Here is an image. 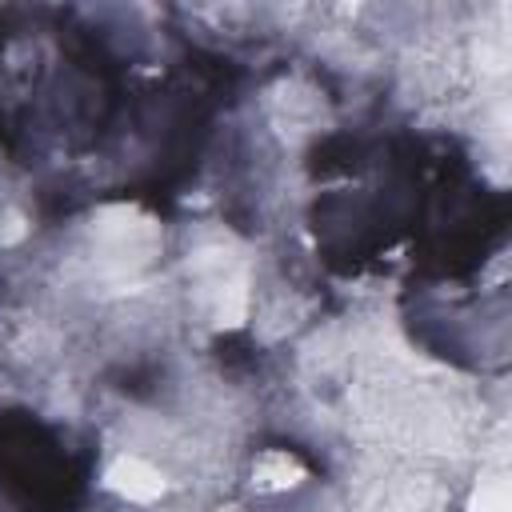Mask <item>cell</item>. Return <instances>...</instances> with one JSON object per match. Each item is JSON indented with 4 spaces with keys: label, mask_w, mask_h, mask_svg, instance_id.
Instances as JSON below:
<instances>
[{
    "label": "cell",
    "mask_w": 512,
    "mask_h": 512,
    "mask_svg": "<svg viewBox=\"0 0 512 512\" xmlns=\"http://www.w3.org/2000/svg\"><path fill=\"white\" fill-rule=\"evenodd\" d=\"M476 512H508V488L504 484H484L476 492Z\"/></svg>",
    "instance_id": "3"
},
{
    "label": "cell",
    "mask_w": 512,
    "mask_h": 512,
    "mask_svg": "<svg viewBox=\"0 0 512 512\" xmlns=\"http://www.w3.org/2000/svg\"><path fill=\"white\" fill-rule=\"evenodd\" d=\"M260 476H264L268 484H292V476H300V472H296V464H292L288 456L272 452V456L260 460Z\"/></svg>",
    "instance_id": "2"
},
{
    "label": "cell",
    "mask_w": 512,
    "mask_h": 512,
    "mask_svg": "<svg viewBox=\"0 0 512 512\" xmlns=\"http://www.w3.org/2000/svg\"><path fill=\"white\" fill-rule=\"evenodd\" d=\"M108 484H112L120 496H128V500H156V496L164 492L160 472H156L152 464L136 460V456L116 460V464L108 468Z\"/></svg>",
    "instance_id": "1"
}]
</instances>
